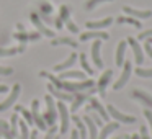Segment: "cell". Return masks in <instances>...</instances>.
Listing matches in <instances>:
<instances>
[{
  "mask_svg": "<svg viewBox=\"0 0 152 139\" xmlns=\"http://www.w3.org/2000/svg\"><path fill=\"white\" fill-rule=\"evenodd\" d=\"M46 105H48V110H46V113L41 115V116H43L46 124L53 126V124H56V121H57V105L54 103L53 95H46Z\"/></svg>",
  "mask_w": 152,
  "mask_h": 139,
  "instance_id": "6da1fadb",
  "label": "cell"
},
{
  "mask_svg": "<svg viewBox=\"0 0 152 139\" xmlns=\"http://www.w3.org/2000/svg\"><path fill=\"white\" fill-rule=\"evenodd\" d=\"M96 87H92V89H87V90H83V92H75V93H72L74 95V100H72V106H70V111L72 113H75L77 110L80 108V106L83 105V103L87 102V100L90 98V95H93V93L96 92Z\"/></svg>",
  "mask_w": 152,
  "mask_h": 139,
  "instance_id": "7a4b0ae2",
  "label": "cell"
},
{
  "mask_svg": "<svg viewBox=\"0 0 152 139\" xmlns=\"http://www.w3.org/2000/svg\"><path fill=\"white\" fill-rule=\"evenodd\" d=\"M95 87V82L93 80H82V82H62V90H67L70 93H75V92H83L87 89H92Z\"/></svg>",
  "mask_w": 152,
  "mask_h": 139,
  "instance_id": "3957f363",
  "label": "cell"
},
{
  "mask_svg": "<svg viewBox=\"0 0 152 139\" xmlns=\"http://www.w3.org/2000/svg\"><path fill=\"white\" fill-rule=\"evenodd\" d=\"M56 105H57V113H59V116H61V134H66V132L69 131V119H70L69 108L66 106L64 102H59V103H56Z\"/></svg>",
  "mask_w": 152,
  "mask_h": 139,
  "instance_id": "277c9868",
  "label": "cell"
},
{
  "mask_svg": "<svg viewBox=\"0 0 152 139\" xmlns=\"http://www.w3.org/2000/svg\"><path fill=\"white\" fill-rule=\"evenodd\" d=\"M106 111H108V115L111 116L113 119H116V121H121V123H124V124H132V123L136 121V116H128V115H124V113H121L118 108H115L113 105H108V106H106Z\"/></svg>",
  "mask_w": 152,
  "mask_h": 139,
  "instance_id": "5b68a950",
  "label": "cell"
},
{
  "mask_svg": "<svg viewBox=\"0 0 152 139\" xmlns=\"http://www.w3.org/2000/svg\"><path fill=\"white\" fill-rule=\"evenodd\" d=\"M131 70H132V67H131V61H124V64H123V72H121V75H119L118 82L113 83V89H115V90L123 89V87H124L126 83H128L129 77H131Z\"/></svg>",
  "mask_w": 152,
  "mask_h": 139,
  "instance_id": "8992f818",
  "label": "cell"
},
{
  "mask_svg": "<svg viewBox=\"0 0 152 139\" xmlns=\"http://www.w3.org/2000/svg\"><path fill=\"white\" fill-rule=\"evenodd\" d=\"M20 90H21V87L18 85V83H15L13 89H12V93L4 100V102H0V111H5V110L12 108V106L15 105V102H17L18 97H20Z\"/></svg>",
  "mask_w": 152,
  "mask_h": 139,
  "instance_id": "52a82bcc",
  "label": "cell"
},
{
  "mask_svg": "<svg viewBox=\"0 0 152 139\" xmlns=\"http://www.w3.org/2000/svg\"><path fill=\"white\" fill-rule=\"evenodd\" d=\"M31 116H33V123L41 129V131L48 129V124L44 123L43 116L39 115V102H38V100H33V102H31Z\"/></svg>",
  "mask_w": 152,
  "mask_h": 139,
  "instance_id": "ba28073f",
  "label": "cell"
},
{
  "mask_svg": "<svg viewBox=\"0 0 152 139\" xmlns=\"http://www.w3.org/2000/svg\"><path fill=\"white\" fill-rule=\"evenodd\" d=\"M131 97L134 100H139V102L144 105V108L152 110V95H149L147 92H144V90H141V89H134L131 92Z\"/></svg>",
  "mask_w": 152,
  "mask_h": 139,
  "instance_id": "9c48e42d",
  "label": "cell"
},
{
  "mask_svg": "<svg viewBox=\"0 0 152 139\" xmlns=\"http://www.w3.org/2000/svg\"><path fill=\"white\" fill-rule=\"evenodd\" d=\"M126 43H128L129 46L132 48V53H134V61H136V64H137V66H142V64H144V53H142V48L139 46L137 40H134V38L129 36L128 40H126Z\"/></svg>",
  "mask_w": 152,
  "mask_h": 139,
  "instance_id": "30bf717a",
  "label": "cell"
},
{
  "mask_svg": "<svg viewBox=\"0 0 152 139\" xmlns=\"http://www.w3.org/2000/svg\"><path fill=\"white\" fill-rule=\"evenodd\" d=\"M31 21H33V25L36 26V30L39 31L41 34H44V36H48V38H54V31L49 30V28L43 23V20L39 18L38 13H31Z\"/></svg>",
  "mask_w": 152,
  "mask_h": 139,
  "instance_id": "8fae6325",
  "label": "cell"
},
{
  "mask_svg": "<svg viewBox=\"0 0 152 139\" xmlns=\"http://www.w3.org/2000/svg\"><path fill=\"white\" fill-rule=\"evenodd\" d=\"M111 75H113V70H105V72L102 74V77H100L96 89H98V92H100V95H102V97L106 95V87H108L110 80H111Z\"/></svg>",
  "mask_w": 152,
  "mask_h": 139,
  "instance_id": "7c38bea8",
  "label": "cell"
},
{
  "mask_svg": "<svg viewBox=\"0 0 152 139\" xmlns=\"http://www.w3.org/2000/svg\"><path fill=\"white\" fill-rule=\"evenodd\" d=\"M123 12H124L126 15H129V17L136 18V20H141V18H149L152 17V12L151 10H136V8H131V7H123Z\"/></svg>",
  "mask_w": 152,
  "mask_h": 139,
  "instance_id": "4fadbf2b",
  "label": "cell"
},
{
  "mask_svg": "<svg viewBox=\"0 0 152 139\" xmlns=\"http://www.w3.org/2000/svg\"><path fill=\"white\" fill-rule=\"evenodd\" d=\"M100 48H102V40H95V43L92 44V59H93V64L98 69H102L103 61H102V56H100Z\"/></svg>",
  "mask_w": 152,
  "mask_h": 139,
  "instance_id": "5bb4252c",
  "label": "cell"
},
{
  "mask_svg": "<svg viewBox=\"0 0 152 139\" xmlns=\"http://www.w3.org/2000/svg\"><path fill=\"white\" fill-rule=\"evenodd\" d=\"M90 108H92L93 111L98 113V115L102 116V119H103L105 123H108V121H110V115H108V111H106V108H103L102 103H100L96 98H90Z\"/></svg>",
  "mask_w": 152,
  "mask_h": 139,
  "instance_id": "9a60e30c",
  "label": "cell"
},
{
  "mask_svg": "<svg viewBox=\"0 0 152 139\" xmlns=\"http://www.w3.org/2000/svg\"><path fill=\"white\" fill-rule=\"evenodd\" d=\"M48 90H49V93L53 97H56V98H59L61 102L64 103H72L74 100V95H70V93H64V92H59V90H56V87L53 85V83H48Z\"/></svg>",
  "mask_w": 152,
  "mask_h": 139,
  "instance_id": "2e32d148",
  "label": "cell"
},
{
  "mask_svg": "<svg viewBox=\"0 0 152 139\" xmlns=\"http://www.w3.org/2000/svg\"><path fill=\"white\" fill-rule=\"evenodd\" d=\"M82 121L85 123V126H87V132H88L90 139H98V126L93 123V119L90 118L88 115H85L82 118Z\"/></svg>",
  "mask_w": 152,
  "mask_h": 139,
  "instance_id": "e0dca14e",
  "label": "cell"
},
{
  "mask_svg": "<svg viewBox=\"0 0 152 139\" xmlns=\"http://www.w3.org/2000/svg\"><path fill=\"white\" fill-rule=\"evenodd\" d=\"M110 34L105 31H87L80 34V41H88V40H108Z\"/></svg>",
  "mask_w": 152,
  "mask_h": 139,
  "instance_id": "ac0fdd59",
  "label": "cell"
},
{
  "mask_svg": "<svg viewBox=\"0 0 152 139\" xmlns=\"http://www.w3.org/2000/svg\"><path fill=\"white\" fill-rule=\"evenodd\" d=\"M118 128H119V123L118 121H108V123H105L103 129L100 131V134H98V139H108V136L111 134V132H115Z\"/></svg>",
  "mask_w": 152,
  "mask_h": 139,
  "instance_id": "d6986e66",
  "label": "cell"
},
{
  "mask_svg": "<svg viewBox=\"0 0 152 139\" xmlns=\"http://www.w3.org/2000/svg\"><path fill=\"white\" fill-rule=\"evenodd\" d=\"M113 23V18L111 17H106L105 20H98V21H87V28L88 30H103V28L110 26Z\"/></svg>",
  "mask_w": 152,
  "mask_h": 139,
  "instance_id": "ffe728a7",
  "label": "cell"
},
{
  "mask_svg": "<svg viewBox=\"0 0 152 139\" xmlns=\"http://www.w3.org/2000/svg\"><path fill=\"white\" fill-rule=\"evenodd\" d=\"M75 61H77V54L75 53H72L69 57H67L64 62H61V64H57V66H54V72H62V70H66V69H69V67H72L74 64H75Z\"/></svg>",
  "mask_w": 152,
  "mask_h": 139,
  "instance_id": "44dd1931",
  "label": "cell"
},
{
  "mask_svg": "<svg viewBox=\"0 0 152 139\" xmlns=\"http://www.w3.org/2000/svg\"><path fill=\"white\" fill-rule=\"evenodd\" d=\"M126 46H128V43L126 41H119L118 48H116V57H115V62L116 66H123L124 64V54H126Z\"/></svg>",
  "mask_w": 152,
  "mask_h": 139,
  "instance_id": "7402d4cb",
  "label": "cell"
},
{
  "mask_svg": "<svg viewBox=\"0 0 152 139\" xmlns=\"http://www.w3.org/2000/svg\"><path fill=\"white\" fill-rule=\"evenodd\" d=\"M59 79L61 80H67V79H77V80H85V74L82 72V70H62V72L59 74Z\"/></svg>",
  "mask_w": 152,
  "mask_h": 139,
  "instance_id": "603a6c76",
  "label": "cell"
},
{
  "mask_svg": "<svg viewBox=\"0 0 152 139\" xmlns=\"http://www.w3.org/2000/svg\"><path fill=\"white\" fill-rule=\"evenodd\" d=\"M72 121L75 123V126H77V129L80 131V138L82 139H87V136H88V132H87V126H85V123L82 121V119L79 118V116L74 113V116H72Z\"/></svg>",
  "mask_w": 152,
  "mask_h": 139,
  "instance_id": "cb8c5ba5",
  "label": "cell"
},
{
  "mask_svg": "<svg viewBox=\"0 0 152 139\" xmlns=\"http://www.w3.org/2000/svg\"><path fill=\"white\" fill-rule=\"evenodd\" d=\"M39 36H41V33H17V34H13V38L15 40H20V41H34V40H39Z\"/></svg>",
  "mask_w": 152,
  "mask_h": 139,
  "instance_id": "d4e9b609",
  "label": "cell"
},
{
  "mask_svg": "<svg viewBox=\"0 0 152 139\" xmlns=\"http://www.w3.org/2000/svg\"><path fill=\"white\" fill-rule=\"evenodd\" d=\"M25 51V46L21 44V46L18 48H0V56H15L17 53H23Z\"/></svg>",
  "mask_w": 152,
  "mask_h": 139,
  "instance_id": "484cf974",
  "label": "cell"
},
{
  "mask_svg": "<svg viewBox=\"0 0 152 139\" xmlns=\"http://www.w3.org/2000/svg\"><path fill=\"white\" fill-rule=\"evenodd\" d=\"M51 44H53V46L66 44V46H72V48H77V46H79V43H77V41H74L72 38H57V40H53V41H51Z\"/></svg>",
  "mask_w": 152,
  "mask_h": 139,
  "instance_id": "4316f807",
  "label": "cell"
},
{
  "mask_svg": "<svg viewBox=\"0 0 152 139\" xmlns=\"http://www.w3.org/2000/svg\"><path fill=\"white\" fill-rule=\"evenodd\" d=\"M13 108H15V111H18V113L23 115V118L26 119V124H33V116H31V111H28V110L23 108L21 105H15Z\"/></svg>",
  "mask_w": 152,
  "mask_h": 139,
  "instance_id": "83f0119b",
  "label": "cell"
},
{
  "mask_svg": "<svg viewBox=\"0 0 152 139\" xmlns=\"http://www.w3.org/2000/svg\"><path fill=\"white\" fill-rule=\"evenodd\" d=\"M0 136L5 139H13V136L10 134V126H8L7 121L0 119Z\"/></svg>",
  "mask_w": 152,
  "mask_h": 139,
  "instance_id": "f1b7e54d",
  "label": "cell"
},
{
  "mask_svg": "<svg viewBox=\"0 0 152 139\" xmlns=\"http://www.w3.org/2000/svg\"><path fill=\"white\" fill-rule=\"evenodd\" d=\"M18 119H20V118H18V115H17V113H13V115H12V118H10V121H12L10 134L13 136V139H17L18 136H20V134H18Z\"/></svg>",
  "mask_w": 152,
  "mask_h": 139,
  "instance_id": "f546056e",
  "label": "cell"
},
{
  "mask_svg": "<svg viewBox=\"0 0 152 139\" xmlns=\"http://www.w3.org/2000/svg\"><path fill=\"white\" fill-rule=\"evenodd\" d=\"M79 59H80V64H82V69L85 70L88 75H93V74H95V70L90 67V64H88V61H87V56H85V54H83V53L79 54Z\"/></svg>",
  "mask_w": 152,
  "mask_h": 139,
  "instance_id": "4dcf8cb0",
  "label": "cell"
},
{
  "mask_svg": "<svg viewBox=\"0 0 152 139\" xmlns=\"http://www.w3.org/2000/svg\"><path fill=\"white\" fill-rule=\"evenodd\" d=\"M118 23H129V25H132V26H136V28L142 26L141 21L136 20V18H132V17H118Z\"/></svg>",
  "mask_w": 152,
  "mask_h": 139,
  "instance_id": "1f68e13d",
  "label": "cell"
},
{
  "mask_svg": "<svg viewBox=\"0 0 152 139\" xmlns=\"http://www.w3.org/2000/svg\"><path fill=\"white\" fill-rule=\"evenodd\" d=\"M18 126H20V139H30V129H28L26 121H20L18 119Z\"/></svg>",
  "mask_w": 152,
  "mask_h": 139,
  "instance_id": "d6a6232c",
  "label": "cell"
},
{
  "mask_svg": "<svg viewBox=\"0 0 152 139\" xmlns=\"http://www.w3.org/2000/svg\"><path fill=\"white\" fill-rule=\"evenodd\" d=\"M41 77H48V79L51 80V83H53L54 87H57V89L62 90V80L57 79V77H54L53 74H48V72H41Z\"/></svg>",
  "mask_w": 152,
  "mask_h": 139,
  "instance_id": "836d02e7",
  "label": "cell"
},
{
  "mask_svg": "<svg viewBox=\"0 0 152 139\" xmlns=\"http://www.w3.org/2000/svg\"><path fill=\"white\" fill-rule=\"evenodd\" d=\"M134 72L137 74L139 77H147V79H149V77H152V67H151V69H142V67L139 66V67H136V69H134Z\"/></svg>",
  "mask_w": 152,
  "mask_h": 139,
  "instance_id": "e575fe53",
  "label": "cell"
},
{
  "mask_svg": "<svg viewBox=\"0 0 152 139\" xmlns=\"http://www.w3.org/2000/svg\"><path fill=\"white\" fill-rule=\"evenodd\" d=\"M66 26H67V30H69L70 33H79V26H77L70 18H67V20H66Z\"/></svg>",
  "mask_w": 152,
  "mask_h": 139,
  "instance_id": "d590c367",
  "label": "cell"
},
{
  "mask_svg": "<svg viewBox=\"0 0 152 139\" xmlns=\"http://www.w3.org/2000/svg\"><path fill=\"white\" fill-rule=\"evenodd\" d=\"M102 2H108V0H87L85 8L87 10H93V8H95L98 4H102Z\"/></svg>",
  "mask_w": 152,
  "mask_h": 139,
  "instance_id": "8d00e7d4",
  "label": "cell"
},
{
  "mask_svg": "<svg viewBox=\"0 0 152 139\" xmlns=\"http://www.w3.org/2000/svg\"><path fill=\"white\" fill-rule=\"evenodd\" d=\"M67 18H69V7H67V5H62V7H61V17H59V20L61 21H66Z\"/></svg>",
  "mask_w": 152,
  "mask_h": 139,
  "instance_id": "74e56055",
  "label": "cell"
},
{
  "mask_svg": "<svg viewBox=\"0 0 152 139\" xmlns=\"http://www.w3.org/2000/svg\"><path fill=\"white\" fill-rule=\"evenodd\" d=\"M56 131H57V124L49 126V129H48V132H46V136H44V139H54V134H56Z\"/></svg>",
  "mask_w": 152,
  "mask_h": 139,
  "instance_id": "f35d334b",
  "label": "cell"
},
{
  "mask_svg": "<svg viewBox=\"0 0 152 139\" xmlns=\"http://www.w3.org/2000/svg\"><path fill=\"white\" fill-rule=\"evenodd\" d=\"M149 38H152V30H144L141 34L137 36L139 41H144V40H149Z\"/></svg>",
  "mask_w": 152,
  "mask_h": 139,
  "instance_id": "ab89813d",
  "label": "cell"
},
{
  "mask_svg": "<svg viewBox=\"0 0 152 139\" xmlns=\"http://www.w3.org/2000/svg\"><path fill=\"white\" fill-rule=\"evenodd\" d=\"M139 136H141V139H151V134L147 132V128H145V126H141V128H139Z\"/></svg>",
  "mask_w": 152,
  "mask_h": 139,
  "instance_id": "60d3db41",
  "label": "cell"
},
{
  "mask_svg": "<svg viewBox=\"0 0 152 139\" xmlns=\"http://www.w3.org/2000/svg\"><path fill=\"white\" fill-rule=\"evenodd\" d=\"M13 74V69L12 67H2L0 66V75H12Z\"/></svg>",
  "mask_w": 152,
  "mask_h": 139,
  "instance_id": "b9f144b4",
  "label": "cell"
},
{
  "mask_svg": "<svg viewBox=\"0 0 152 139\" xmlns=\"http://www.w3.org/2000/svg\"><path fill=\"white\" fill-rule=\"evenodd\" d=\"M144 116L147 118L149 126H151V131H152V111H151V110H144ZM151 136H152V134H151Z\"/></svg>",
  "mask_w": 152,
  "mask_h": 139,
  "instance_id": "7bdbcfd3",
  "label": "cell"
},
{
  "mask_svg": "<svg viewBox=\"0 0 152 139\" xmlns=\"http://www.w3.org/2000/svg\"><path fill=\"white\" fill-rule=\"evenodd\" d=\"M144 48H145V53H147V56L152 59V44H149L147 41H145V44H144Z\"/></svg>",
  "mask_w": 152,
  "mask_h": 139,
  "instance_id": "ee69618b",
  "label": "cell"
},
{
  "mask_svg": "<svg viewBox=\"0 0 152 139\" xmlns=\"http://www.w3.org/2000/svg\"><path fill=\"white\" fill-rule=\"evenodd\" d=\"M69 139H79V131H75V129H74V131L70 132V138Z\"/></svg>",
  "mask_w": 152,
  "mask_h": 139,
  "instance_id": "f6af8a7d",
  "label": "cell"
},
{
  "mask_svg": "<svg viewBox=\"0 0 152 139\" xmlns=\"http://www.w3.org/2000/svg\"><path fill=\"white\" fill-rule=\"evenodd\" d=\"M30 139H38V131H31L30 132Z\"/></svg>",
  "mask_w": 152,
  "mask_h": 139,
  "instance_id": "bcb514c9",
  "label": "cell"
},
{
  "mask_svg": "<svg viewBox=\"0 0 152 139\" xmlns=\"http://www.w3.org/2000/svg\"><path fill=\"white\" fill-rule=\"evenodd\" d=\"M5 92H8V87L7 85H0V93H5Z\"/></svg>",
  "mask_w": 152,
  "mask_h": 139,
  "instance_id": "7dc6e473",
  "label": "cell"
},
{
  "mask_svg": "<svg viewBox=\"0 0 152 139\" xmlns=\"http://www.w3.org/2000/svg\"><path fill=\"white\" fill-rule=\"evenodd\" d=\"M124 139H141V136H139V134H132L131 138H129V136H126Z\"/></svg>",
  "mask_w": 152,
  "mask_h": 139,
  "instance_id": "c3c4849f",
  "label": "cell"
},
{
  "mask_svg": "<svg viewBox=\"0 0 152 139\" xmlns=\"http://www.w3.org/2000/svg\"><path fill=\"white\" fill-rule=\"evenodd\" d=\"M17 28H18L20 31H25V28H23V25H21V23H18V25H17Z\"/></svg>",
  "mask_w": 152,
  "mask_h": 139,
  "instance_id": "681fc988",
  "label": "cell"
},
{
  "mask_svg": "<svg viewBox=\"0 0 152 139\" xmlns=\"http://www.w3.org/2000/svg\"><path fill=\"white\" fill-rule=\"evenodd\" d=\"M126 136H128V134H121V136H118V138H113V139H124Z\"/></svg>",
  "mask_w": 152,
  "mask_h": 139,
  "instance_id": "f907efd6",
  "label": "cell"
},
{
  "mask_svg": "<svg viewBox=\"0 0 152 139\" xmlns=\"http://www.w3.org/2000/svg\"><path fill=\"white\" fill-rule=\"evenodd\" d=\"M145 41H147L149 44H152V38H149V40H145Z\"/></svg>",
  "mask_w": 152,
  "mask_h": 139,
  "instance_id": "816d5d0a",
  "label": "cell"
},
{
  "mask_svg": "<svg viewBox=\"0 0 152 139\" xmlns=\"http://www.w3.org/2000/svg\"><path fill=\"white\" fill-rule=\"evenodd\" d=\"M54 139H59V136H57V138H54Z\"/></svg>",
  "mask_w": 152,
  "mask_h": 139,
  "instance_id": "f5cc1de1",
  "label": "cell"
}]
</instances>
